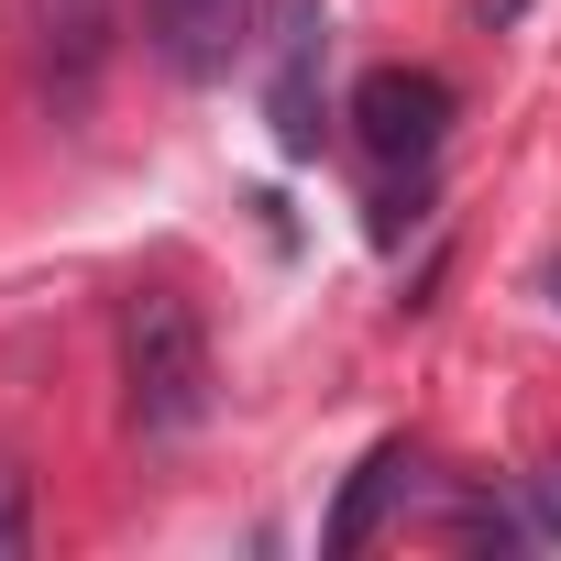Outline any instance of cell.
Masks as SVG:
<instances>
[{"label":"cell","mask_w":561,"mask_h":561,"mask_svg":"<svg viewBox=\"0 0 561 561\" xmlns=\"http://www.w3.org/2000/svg\"><path fill=\"white\" fill-rule=\"evenodd\" d=\"M408 473H419V462H408V440H375V451L353 462V484H342V506L320 517V550H331V561H353V550L375 539V517H386V495H397Z\"/></svg>","instance_id":"obj_5"},{"label":"cell","mask_w":561,"mask_h":561,"mask_svg":"<svg viewBox=\"0 0 561 561\" xmlns=\"http://www.w3.org/2000/svg\"><path fill=\"white\" fill-rule=\"evenodd\" d=\"M56 34H67V56H89L100 45V0H56Z\"/></svg>","instance_id":"obj_8"},{"label":"cell","mask_w":561,"mask_h":561,"mask_svg":"<svg viewBox=\"0 0 561 561\" xmlns=\"http://www.w3.org/2000/svg\"><path fill=\"white\" fill-rule=\"evenodd\" d=\"M220 375H209V331L176 287H133L122 298V408L144 440H187L209 419Z\"/></svg>","instance_id":"obj_1"},{"label":"cell","mask_w":561,"mask_h":561,"mask_svg":"<svg viewBox=\"0 0 561 561\" xmlns=\"http://www.w3.org/2000/svg\"><path fill=\"white\" fill-rule=\"evenodd\" d=\"M144 34L176 78H220L253 34V0H144Z\"/></svg>","instance_id":"obj_4"},{"label":"cell","mask_w":561,"mask_h":561,"mask_svg":"<svg viewBox=\"0 0 561 561\" xmlns=\"http://www.w3.org/2000/svg\"><path fill=\"white\" fill-rule=\"evenodd\" d=\"M353 122H364V144H375L386 165H430L440 133H451V78H430V67H375V78L353 89Z\"/></svg>","instance_id":"obj_2"},{"label":"cell","mask_w":561,"mask_h":561,"mask_svg":"<svg viewBox=\"0 0 561 561\" xmlns=\"http://www.w3.org/2000/svg\"><path fill=\"white\" fill-rule=\"evenodd\" d=\"M320 0H275V67H264V122L287 154H320Z\"/></svg>","instance_id":"obj_3"},{"label":"cell","mask_w":561,"mask_h":561,"mask_svg":"<svg viewBox=\"0 0 561 561\" xmlns=\"http://www.w3.org/2000/svg\"><path fill=\"white\" fill-rule=\"evenodd\" d=\"M517 539H561V462L528 473V495H517Z\"/></svg>","instance_id":"obj_7"},{"label":"cell","mask_w":561,"mask_h":561,"mask_svg":"<svg viewBox=\"0 0 561 561\" xmlns=\"http://www.w3.org/2000/svg\"><path fill=\"white\" fill-rule=\"evenodd\" d=\"M34 550V473L0 451V561H23Z\"/></svg>","instance_id":"obj_6"},{"label":"cell","mask_w":561,"mask_h":561,"mask_svg":"<svg viewBox=\"0 0 561 561\" xmlns=\"http://www.w3.org/2000/svg\"><path fill=\"white\" fill-rule=\"evenodd\" d=\"M473 12H484V34H506V23L528 12V0H473Z\"/></svg>","instance_id":"obj_9"},{"label":"cell","mask_w":561,"mask_h":561,"mask_svg":"<svg viewBox=\"0 0 561 561\" xmlns=\"http://www.w3.org/2000/svg\"><path fill=\"white\" fill-rule=\"evenodd\" d=\"M550 287H561V264H550Z\"/></svg>","instance_id":"obj_10"}]
</instances>
